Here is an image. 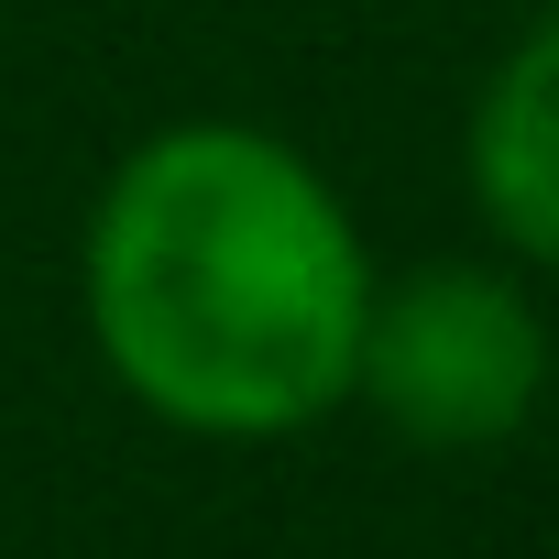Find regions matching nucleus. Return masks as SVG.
<instances>
[{
	"instance_id": "nucleus-1",
	"label": "nucleus",
	"mask_w": 559,
	"mask_h": 559,
	"mask_svg": "<svg viewBox=\"0 0 559 559\" xmlns=\"http://www.w3.org/2000/svg\"><path fill=\"white\" fill-rule=\"evenodd\" d=\"M373 263L330 176L252 121H165L88 209L99 362L187 439H286L352 406Z\"/></svg>"
},
{
	"instance_id": "nucleus-2",
	"label": "nucleus",
	"mask_w": 559,
	"mask_h": 559,
	"mask_svg": "<svg viewBox=\"0 0 559 559\" xmlns=\"http://www.w3.org/2000/svg\"><path fill=\"white\" fill-rule=\"evenodd\" d=\"M352 395H373V417L428 439V450H493L548 395V330H537L515 274H493V263H417L362 319Z\"/></svg>"
},
{
	"instance_id": "nucleus-3",
	"label": "nucleus",
	"mask_w": 559,
	"mask_h": 559,
	"mask_svg": "<svg viewBox=\"0 0 559 559\" xmlns=\"http://www.w3.org/2000/svg\"><path fill=\"white\" fill-rule=\"evenodd\" d=\"M472 198L483 219L559 274V0L504 45V67L483 78L472 110Z\"/></svg>"
}]
</instances>
